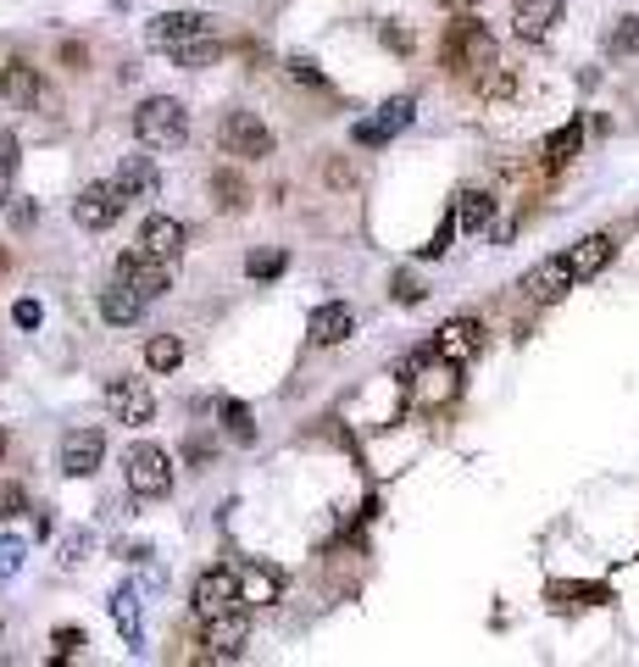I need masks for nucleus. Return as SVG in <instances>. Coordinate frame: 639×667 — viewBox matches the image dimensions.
Here are the masks:
<instances>
[{
	"label": "nucleus",
	"mask_w": 639,
	"mask_h": 667,
	"mask_svg": "<svg viewBox=\"0 0 639 667\" xmlns=\"http://www.w3.org/2000/svg\"><path fill=\"white\" fill-rule=\"evenodd\" d=\"M134 134H139V145H150V150H172V145H184V139H190V112H184V101H172V95H150V101L134 112Z\"/></svg>",
	"instance_id": "obj_1"
},
{
	"label": "nucleus",
	"mask_w": 639,
	"mask_h": 667,
	"mask_svg": "<svg viewBox=\"0 0 639 667\" xmlns=\"http://www.w3.org/2000/svg\"><path fill=\"white\" fill-rule=\"evenodd\" d=\"M456 368H462V362H450V357H439V351H423V357L406 368V389H412V400H417L423 411L450 406V400H456V389H462Z\"/></svg>",
	"instance_id": "obj_2"
},
{
	"label": "nucleus",
	"mask_w": 639,
	"mask_h": 667,
	"mask_svg": "<svg viewBox=\"0 0 639 667\" xmlns=\"http://www.w3.org/2000/svg\"><path fill=\"white\" fill-rule=\"evenodd\" d=\"M439 56H445V67H456V72H490V67H495V39H490L484 23H450Z\"/></svg>",
	"instance_id": "obj_3"
},
{
	"label": "nucleus",
	"mask_w": 639,
	"mask_h": 667,
	"mask_svg": "<svg viewBox=\"0 0 639 667\" xmlns=\"http://www.w3.org/2000/svg\"><path fill=\"white\" fill-rule=\"evenodd\" d=\"M123 473H128V489H134L139 500H156V495L172 489V456H167L161 445H134Z\"/></svg>",
	"instance_id": "obj_4"
},
{
	"label": "nucleus",
	"mask_w": 639,
	"mask_h": 667,
	"mask_svg": "<svg viewBox=\"0 0 639 667\" xmlns=\"http://www.w3.org/2000/svg\"><path fill=\"white\" fill-rule=\"evenodd\" d=\"M217 145L228 156H272V128L256 117V112H228L217 123Z\"/></svg>",
	"instance_id": "obj_5"
},
{
	"label": "nucleus",
	"mask_w": 639,
	"mask_h": 667,
	"mask_svg": "<svg viewBox=\"0 0 639 667\" xmlns=\"http://www.w3.org/2000/svg\"><path fill=\"white\" fill-rule=\"evenodd\" d=\"M107 406H112V417L123 429H145L156 417V395H150L145 378H112L107 384Z\"/></svg>",
	"instance_id": "obj_6"
},
{
	"label": "nucleus",
	"mask_w": 639,
	"mask_h": 667,
	"mask_svg": "<svg viewBox=\"0 0 639 667\" xmlns=\"http://www.w3.org/2000/svg\"><path fill=\"white\" fill-rule=\"evenodd\" d=\"M123 206H128V195L117 184H83L78 201H72V223L78 228H112L123 217Z\"/></svg>",
	"instance_id": "obj_7"
},
{
	"label": "nucleus",
	"mask_w": 639,
	"mask_h": 667,
	"mask_svg": "<svg viewBox=\"0 0 639 667\" xmlns=\"http://www.w3.org/2000/svg\"><path fill=\"white\" fill-rule=\"evenodd\" d=\"M234 607H245V596H239V567H206L195 578V612L201 618H217V612H234Z\"/></svg>",
	"instance_id": "obj_8"
},
{
	"label": "nucleus",
	"mask_w": 639,
	"mask_h": 667,
	"mask_svg": "<svg viewBox=\"0 0 639 667\" xmlns=\"http://www.w3.org/2000/svg\"><path fill=\"white\" fill-rule=\"evenodd\" d=\"M245 645H250V612L245 607L206 618V656L212 662H234V656H245Z\"/></svg>",
	"instance_id": "obj_9"
},
{
	"label": "nucleus",
	"mask_w": 639,
	"mask_h": 667,
	"mask_svg": "<svg viewBox=\"0 0 639 667\" xmlns=\"http://www.w3.org/2000/svg\"><path fill=\"white\" fill-rule=\"evenodd\" d=\"M206 34H212V18H201V12H161V18L150 23L145 39H150L156 50L172 56V50H184V45H195V39H206Z\"/></svg>",
	"instance_id": "obj_10"
},
{
	"label": "nucleus",
	"mask_w": 639,
	"mask_h": 667,
	"mask_svg": "<svg viewBox=\"0 0 639 667\" xmlns=\"http://www.w3.org/2000/svg\"><path fill=\"white\" fill-rule=\"evenodd\" d=\"M117 279L134 284V290L150 301V295H167V290H172V262H167V257H150V250H134V257L117 262Z\"/></svg>",
	"instance_id": "obj_11"
},
{
	"label": "nucleus",
	"mask_w": 639,
	"mask_h": 667,
	"mask_svg": "<svg viewBox=\"0 0 639 667\" xmlns=\"http://www.w3.org/2000/svg\"><path fill=\"white\" fill-rule=\"evenodd\" d=\"M573 284H579L573 262H568V257H551V262L528 268V279H523V295H528V301H539V306H551V301H562Z\"/></svg>",
	"instance_id": "obj_12"
},
{
	"label": "nucleus",
	"mask_w": 639,
	"mask_h": 667,
	"mask_svg": "<svg viewBox=\"0 0 639 667\" xmlns=\"http://www.w3.org/2000/svg\"><path fill=\"white\" fill-rule=\"evenodd\" d=\"M101 456H107L101 429H67L61 434V473L67 478H89V473L101 467Z\"/></svg>",
	"instance_id": "obj_13"
},
{
	"label": "nucleus",
	"mask_w": 639,
	"mask_h": 667,
	"mask_svg": "<svg viewBox=\"0 0 639 667\" xmlns=\"http://www.w3.org/2000/svg\"><path fill=\"white\" fill-rule=\"evenodd\" d=\"M412 117H417V101H412V95H395V101H384L368 123H356V145H384V139H395Z\"/></svg>",
	"instance_id": "obj_14"
},
{
	"label": "nucleus",
	"mask_w": 639,
	"mask_h": 667,
	"mask_svg": "<svg viewBox=\"0 0 639 667\" xmlns=\"http://www.w3.org/2000/svg\"><path fill=\"white\" fill-rule=\"evenodd\" d=\"M434 351L450 357V362H473V357L484 351V328H479L473 317H450V323L434 334Z\"/></svg>",
	"instance_id": "obj_15"
},
{
	"label": "nucleus",
	"mask_w": 639,
	"mask_h": 667,
	"mask_svg": "<svg viewBox=\"0 0 639 667\" xmlns=\"http://www.w3.org/2000/svg\"><path fill=\"white\" fill-rule=\"evenodd\" d=\"M239 596H245V607H272L284 596V573L272 562H245L239 567Z\"/></svg>",
	"instance_id": "obj_16"
},
{
	"label": "nucleus",
	"mask_w": 639,
	"mask_h": 667,
	"mask_svg": "<svg viewBox=\"0 0 639 667\" xmlns=\"http://www.w3.org/2000/svg\"><path fill=\"white\" fill-rule=\"evenodd\" d=\"M112 184H117L128 201H156V195H161V173H156L150 156H123V167H117Z\"/></svg>",
	"instance_id": "obj_17"
},
{
	"label": "nucleus",
	"mask_w": 639,
	"mask_h": 667,
	"mask_svg": "<svg viewBox=\"0 0 639 667\" xmlns=\"http://www.w3.org/2000/svg\"><path fill=\"white\" fill-rule=\"evenodd\" d=\"M306 334H312V346H339V340H350V334H356V312L345 301H328V306L312 312Z\"/></svg>",
	"instance_id": "obj_18"
},
{
	"label": "nucleus",
	"mask_w": 639,
	"mask_h": 667,
	"mask_svg": "<svg viewBox=\"0 0 639 667\" xmlns=\"http://www.w3.org/2000/svg\"><path fill=\"white\" fill-rule=\"evenodd\" d=\"M557 18H562V0H517L512 29H517V39L539 45L545 34H551V23H557Z\"/></svg>",
	"instance_id": "obj_19"
},
{
	"label": "nucleus",
	"mask_w": 639,
	"mask_h": 667,
	"mask_svg": "<svg viewBox=\"0 0 639 667\" xmlns=\"http://www.w3.org/2000/svg\"><path fill=\"white\" fill-rule=\"evenodd\" d=\"M0 101H12V106H34L40 101L34 61H7V67H0Z\"/></svg>",
	"instance_id": "obj_20"
},
{
	"label": "nucleus",
	"mask_w": 639,
	"mask_h": 667,
	"mask_svg": "<svg viewBox=\"0 0 639 667\" xmlns=\"http://www.w3.org/2000/svg\"><path fill=\"white\" fill-rule=\"evenodd\" d=\"M139 250H150V257H178V250H184V223L178 217H150L145 223V234H139Z\"/></svg>",
	"instance_id": "obj_21"
},
{
	"label": "nucleus",
	"mask_w": 639,
	"mask_h": 667,
	"mask_svg": "<svg viewBox=\"0 0 639 667\" xmlns=\"http://www.w3.org/2000/svg\"><path fill=\"white\" fill-rule=\"evenodd\" d=\"M139 312H145V295H139L134 284H123V279H117V290H107V295H101V317H107L112 328L139 323Z\"/></svg>",
	"instance_id": "obj_22"
},
{
	"label": "nucleus",
	"mask_w": 639,
	"mask_h": 667,
	"mask_svg": "<svg viewBox=\"0 0 639 667\" xmlns=\"http://www.w3.org/2000/svg\"><path fill=\"white\" fill-rule=\"evenodd\" d=\"M568 262H573L579 279H595V273L612 262V234H584V239L568 250Z\"/></svg>",
	"instance_id": "obj_23"
},
{
	"label": "nucleus",
	"mask_w": 639,
	"mask_h": 667,
	"mask_svg": "<svg viewBox=\"0 0 639 667\" xmlns=\"http://www.w3.org/2000/svg\"><path fill=\"white\" fill-rule=\"evenodd\" d=\"M112 623H117L123 645H134V651H139V640H145V623H139V596L128 590V584H123V590L112 596Z\"/></svg>",
	"instance_id": "obj_24"
},
{
	"label": "nucleus",
	"mask_w": 639,
	"mask_h": 667,
	"mask_svg": "<svg viewBox=\"0 0 639 667\" xmlns=\"http://www.w3.org/2000/svg\"><path fill=\"white\" fill-rule=\"evenodd\" d=\"M490 217H495V201L484 190H462V195H456V223H462L468 234H484Z\"/></svg>",
	"instance_id": "obj_25"
},
{
	"label": "nucleus",
	"mask_w": 639,
	"mask_h": 667,
	"mask_svg": "<svg viewBox=\"0 0 639 667\" xmlns=\"http://www.w3.org/2000/svg\"><path fill=\"white\" fill-rule=\"evenodd\" d=\"M579 145H584V128H579V123L557 128L551 139H545V167H551V173H557V167H568V161L579 156Z\"/></svg>",
	"instance_id": "obj_26"
},
{
	"label": "nucleus",
	"mask_w": 639,
	"mask_h": 667,
	"mask_svg": "<svg viewBox=\"0 0 639 667\" xmlns=\"http://www.w3.org/2000/svg\"><path fill=\"white\" fill-rule=\"evenodd\" d=\"M217 417H223V429H228V440L234 445H256V423H250V411L239 406V400H217Z\"/></svg>",
	"instance_id": "obj_27"
},
{
	"label": "nucleus",
	"mask_w": 639,
	"mask_h": 667,
	"mask_svg": "<svg viewBox=\"0 0 639 667\" xmlns=\"http://www.w3.org/2000/svg\"><path fill=\"white\" fill-rule=\"evenodd\" d=\"M212 201L223 206V212H245V201H250V190H245V179L239 173H212Z\"/></svg>",
	"instance_id": "obj_28"
},
{
	"label": "nucleus",
	"mask_w": 639,
	"mask_h": 667,
	"mask_svg": "<svg viewBox=\"0 0 639 667\" xmlns=\"http://www.w3.org/2000/svg\"><path fill=\"white\" fill-rule=\"evenodd\" d=\"M145 362H150V373H172L178 362H184V346H178L172 334H161V340L145 346Z\"/></svg>",
	"instance_id": "obj_29"
},
{
	"label": "nucleus",
	"mask_w": 639,
	"mask_h": 667,
	"mask_svg": "<svg viewBox=\"0 0 639 667\" xmlns=\"http://www.w3.org/2000/svg\"><path fill=\"white\" fill-rule=\"evenodd\" d=\"M217 56H223V45H217L212 34H206V39H195V45H184V50H172V61H178V67H212Z\"/></svg>",
	"instance_id": "obj_30"
},
{
	"label": "nucleus",
	"mask_w": 639,
	"mask_h": 667,
	"mask_svg": "<svg viewBox=\"0 0 639 667\" xmlns=\"http://www.w3.org/2000/svg\"><path fill=\"white\" fill-rule=\"evenodd\" d=\"M606 50L612 56H634L639 50V18H617V29L606 34Z\"/></svg>",
	"instance_id": "obj_31"
},
{
	"label": "nucleus",
	"mask_w": 639,
	"mask_h": 667,
	"mask_svg": "<svg viewBox=\"0 0 639 667\" xmlns=\"http://www.w3.org/2000/svg\"><path fill=\"white\" fill-rule=\"evenodd\" d=\"M245 273H250V279H279V273H284V250H250V257H245Z\"/></svg>",
	"instance_id": "obj_32"
},
{
	"label": "nucleus",
	"mask_w": 639,
	"mask_h": 667,
	"mask_svg": "<svg viewBox=\"0 0 639 667\" xmlns=\"http://www.w3.org/2000/svg\"><path fill=\"white\" fill-rule=\"evenodd\" d=\"M18 512H29V495H23V484H7V478H0V523H12Z\"/></svg>",
	"instance_id": "obj_33"
},
{
	"label": "nucleus",
	"mask_w": 639,
	"mask_h": 667,
	"mask_svg": "<svg viewBox=\"0 0 639 667\" xmlns=\"http://www.w3.org/2000/svg\"><path fill=\"white\" fill-rule=\"evenodd\" d=\"M23 556H29V545H23V540H0V578H18Z\"/></svg>",
	"instance_id": "obj_34"
},
{
	"label": "nucleus",
	"mask_w": 639,
	"mask_h": 667,
	"mask_svg": "<svg viewBox=\"0 0 639 667\" xmlns=\"http://www.w3.org/2000/svg\"><path fill=\"white\" fill-rule=\"evenodd\" d=\"M456 228H462L456 217H445V223H439V234L423 245V262H439V257H445V250H450V234H456Z\"/></svg>",
	"instance_id": "obj_35"
},
{
	"label": "nucleus",
	"mask_w": 639,
	"mask_h": 667,
	"mask_svg": "<svg viewBox=\"0 0 639 667\" xmlns=\"http://www.w3.org/2000/svg\"><path fill=\"white\" fill-rule=\"evenodd\" d=\"M51 645H56V662H67V656H78L89 640H83V629H56V640H51Z\"/></svg>",
	"instance_id": "obj_36"
},
{
	"label": "nucleus",
	"mask_w": 639,
	"mask_h": 667,
	"mask_svg": "<svg viewBox=\"0 0 639 667\" xmlns=\"http://www.w3.org/2000/svg\"><path fill=\"white\" fill-rule=\"evenodd\" d=\"M290 78H295V83H312V90H323V72H317V61H306V56L290 61Z\"/></svg>",
	"instance_id": "obj_37"
},
{
	"label": "nucleus",
	"mask_w": 639,
	"mask_h": 667,
	"mask_svg": "<svg viewBox=\"0 0 639 667\" xmlns=\"http://www.w3.org/2000/svg\"><path fill=\"white\" fill-rule=\"evenodd\" d=\"M89 545H96V540H89V534H72V540L61 545V567H78V562L89 556Z\"/></svg>",
	"instance_id": "obj_38"
},
{
	"label": "nucleus",
	"mask_w": 639,
	"mask_h": 667,
	"mask_svg": "<svg viewBox=\"0 0 639 667\" xmlns=\"http://www.w3.org/2000/svg\"><path fill=\"white\" fill-rule=\"evenodd\" d=\"M40 317H45L40 301H18V306H12V323H18V328H40Z\"/></svg>",
	"instance_id": "obj_39"
},
{
	"label": "nucleus",
	"mask_w": 639,
	"mask_h": 667,
	"mask_svg": "<svg viewBox=\"0 0 639 667\" xmlns=\"http://www.w3.org/2000/svg\"><path fill=\"white\" fill-rule=\"evenodd\" d=\"M12 179H18V161H12V156H0V206L12 201Z\"/></svg>",
	"instance_id": "obj_40"
},
{
	"label": "nucleus",
	"mask_w": 639,
	"mask_h": 667,
	"mask_svg": "<svg viewBox=\"0 0 639 667\" xmlns=\"http://www.w3.org/2000/svg\"><path fill=\"white\" fill-rule=\"evenodd\" d=\"M34 223H40V206H34V201L12 206V228H34Z\"/></svg>",
	"instance_id": "obj_41"
},
{
	"label": "nucleus",
	"mask_w": 639,
	"mask_h": 667,
	"mask_svg": "<svg viewBox=\"0 0 639 667\" xmlns=\"http://www.w3.org/2000/svg\"><path fill=\"white\" fill-rule=\"evenodd\" d=\"M379 39H384V45H395V50H412V34H401V29H390V23L379 29Z\"/></svg>",
	"instance_id": "obj_42"
},
{
	"label": "nucleus",
	"mask_w": 639,
	"mask_h": 667,
	"mask_svg": "<svg viewBox=\"0 0 639 667\" xmlns=\"http://www.w3.org/2000/svg\"><path fill=\"white\" fill-rule=\"evenodd\" d=\"M61 61H67V67H83V61H89V50H83V45H72V39H67V45H61Z\"/></svg>",
	"instance_id": "obj_43"
},
{
	"label": "nucleus",
	"mask_w": 639,
	"mask_h": 667,
	"mask_svg": "<svg viewBox=\"0 0 639 667\" xmlns=\"http://www.w3.org/2000/svg\"><path fill=\"white\" fill-rule=\"evenodd\" d=\"M395 295H401V301H406V306H412V301H417V295H423V290H417V284H412V279H395Z\"/></svg>",
	"instance_id": "obj_44"
},
{
	"label": "nucleus",
	"mask_w": 639,
	"mask_h": 667,
	"mask_svg": "<svg viewBox=\"0 0 639 667\" xmlns=\"http://www.w3.org/2000/svg\"><path fill=\"white\" fill-rule=\"evenodd\" d=\"M445 7H473V0H445Z\"/></svg>",
	"instance_id": "obj_45"
},
{
	"label": "nucleus",
	"mask_w": 639,
	"mask_h": 667,
	"mask_svg": "<svg viewBox=\"0 0 639 667\" xmlns=\"http://www.w3.org/2000/svg\"><path fill=\"white\" fill-rule=\"evenodd\" d=\"M0 456H7V429H0Z\"/></svg>",
	"instance_id": "obj_46"
}]
</instances>
